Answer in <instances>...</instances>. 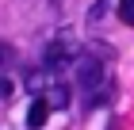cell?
<instances>
[{
  "instance_id": "6da1fadb",
  "label": "cell",
  "mask_w": 134,
  "mask_h": 130,
  "mask_svg": "<svg viewBox=\"0 0 134 130\" xmlns=\"http://www.w3.org/2000/svg\"><path fill=\"white\" fill-rule=\"evenodd\" d=\"M77 84H81V92H96L103 84V61L81 58V65H77Z\"/></svg>"
},
{
  "instance_id": "7a4b0ae2",
  "label": "cell",
  "mask_w": 134,
  "mask_h": 130,
  "mask_svg": "<svg viewBox=\"0 0 134 130\" xmlns=\"http://www.w3.org/2000/svg\"><path fill=\"white\" fill-rule=\"evenodd\" d=\"M46 115H50V103H46V96H38V100L31 103V111H27V126H31V130H42Z\"/></svg>"
},
{
  "instance_id": "3957f363",
  "label": "cell",
  "mask_w": 134,
  "mask_h": 130,
  "mask_svg": "<svg viewBox=\"0 0 134 130\" xmlns=\"http://www.w3.org/2000/svg\"><path fill=\"white\" fill-rule=\"evenodd\" d=\"M65 65H69V46H62V42H54L50 50H46V69H65Z\"/></svg>"
},
{
  "instance_id": "277c9868",
  "label": "cell",
  "mask_w": 134,
  "mask_h": 130,
  "mask_svg": "<svg viewBox=\"0 0 134 130\" xmlns=\"http://www.w3.org/2000/svg\"><path fill=\"white\" fill-rule=\"evenodd\" d=\"M46 103H50L54 111L69 107V88H65V84H50V88H46Z\"/></svg>"
},
{
  "instance_id": "5b68a950",
  "label": "cell",
  "mask_w": 134,
  "mask_h": 130,
  "mask_svg": "<svg viewBox=\"0 0 134 130\" xmlns=\"http://www.w3.org/2000/svg\"><path fill=\"white\" fill-rule=\"evenodd\" d=\"M115 8H119V19H123L126 27H134V0H119Z\"/></svg>"
},
{
  "instance_id": "8992f818",
  "label": "cell",
  "mask_w": 134,
  "mask_h": 130,
  "mask_svg": "<svg viewBox=\"0 0 134 130\" xmlns=\"http://www.w3.org/2000/svg\"><path fill=\"white\" fill-rule=\"evenodd\" d=\"M107 8H111V0H96V4H92V12H88V23H96Z\"/></svg>"
},
{
  "instance_id": "52a82bcc",
  "label": "cell",
  "mask_w": 134,
  "mask_h": 130,
  "mask_svg": "<svg viewBox=\"0 0 134 130\" xmlns=\"http://www.w3.org/2000/svg\"><path fill=\"white\" fill-rule=\"evenodd\" d=\"M12 92H15V84H12V80H0V103L12 100Z\"/></svg>"
},
{
  "instance_id": "ba28073f",
  "label": "cell",
  "mask_w": 134,
  "mask_h": 130,
  "mask_svg": "<svg viewBox=\"0 0 134 130\" xmlns=\"http://www.w3.org/2000/svg\"><path fill=\"white\" fill-rule=\"evenodd\" d=\"M4 61H8V50H4V46H0V65H4Z\"/></svg>"
}]
</instances>
